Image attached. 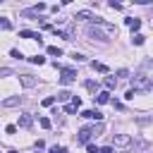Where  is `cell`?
<instances>
[{
  "mask_svg": "<svg viewBox=\"0 0 153 153\" xmlns=\"http://www.w3.org/2000/svg\"><path fill=\"white\" fill-rule=\"evenodd\" d=\"M151 60H146L143 62V69L141 72H136L134 74V79H131V84H134V91H151Z\"/></svg>",
  "mask_w": 153,
  "mask_h": 153,
  "instance_id": "1",
  "label": "cell"
},
{
  "mask_svg": "<svg viewBox=\"0 0 153 153\" xmlns=\"http://www.w3.org/2000/svg\"><path fill=\"white\" fill-rule=\"evenodd\" d=\"M55 67H57V69H62V74H60V84H65V86H67V84H72V81L76 79V72H74V69H69V67H60L57 62H55Z\"/></svg>",
  "mask_w": 153,
  "mask_h": 153,
  "instance_id": "2",
  "label": "cell"
},
{
  "mask_svg": "<svg viewBox=\"0 0 153 153\" xmlns=\"http://www.w3.org/2000/svg\"><path fill=\"white\" fill-rule=\"evenodd\" d=\"M112 143L120 146V148H124V146L131 143V136H129V134H115V136H112Z\"/></svg>",
  "mask_w": 153,
  "mask_h": 153,
  "instance_id": "3",
  "label": "cell"
},
{
  "mask_svg": "<svg viewBox=\"0 0 153 153\" xmlns=\"http://www.w3.org/2000/svg\"><path fill=\"white\" fill-rule=\"evenodd\" d=\"M81 117H84V120H96V122H100V120H103V112H100V110H84Z\"/></svg>",
  "mask_w": 153,
  "mask_h": 153,
  "instance_id": "4",
  "label": "cell"
},
{
  "mask_svg": "<svg viewBox=\"0 0 153 153\" xmlns=\"http://www.w3.org/2000/svg\"><path fill=\"white\" fill-rule=\"evenodd\" d=\"M79 108H81V100L74 96V98H72V103H69V105H65V112H67V115H72V112H76Z\"/></svg>",
  "mask_w": 153,
  "mask_h": 153,
  "instance_id": "5",
  "label": "cell"
},
{
  "mask_svg": "<svg viewBox=\"0 0 153 153\" xmlns=\"http://www.w3.org/2000/svg\"><path fill=\"white\" fill-rule=\"evenodd\" d=\"M96 103H100V105H105V103H110V91H98L96 96Z\"/></svg>",
  "mask_w": 153,
  "mask_h": 153,
  "instance_id": "6",
  "label": "cell"
},
{
  "mask_svg": "<svg viewBox=\"0 0 153 153\" xmlns=\"http://www.w3.org/2000/svg\"><path fill=\"white\" fill-rule=\"evenodd\" d=\"M124 24H127L131 31H139V29H141V19H136V17H129V19H124Z\"/></svg>",
  "mask_w": 153,
  "mask_h": 153,
  "instance_id": "7",
  "label": "cell"
},
{
  "mask_svg": "<svg viewBox=\"0 0 153 153\" xmlns=\"http://www.w3.org/2000/svg\"><path fill=\"white\" fill-rule=\"evenodd\" d=\"M19 81H22L26 88H33V86H36V79H33L31 74H22V76H19Z\"/></svg>",
  "mask_w": 153,
  "mask_h": 153,
  "instance_id": "8",
  "label": "cell"
},
{
  "mask_svg": "<svg viewBox=\"0 0 153 153\" xmlns=\"http://www.w3.org/2000/svg\"><path fill=\"white\" fill-rule=\"evenodd\" d=\"M22 103V98L19 96H10V98H5L2 100V108H14V105H19Z\"/></svg>",
  "mask_w": 153,
  "mask_h": 153,
  "instance_id": "9",
  "label": "cell"
},
{
  "mask_svg": "<svg viewBox=\"0 0 153 153\" xmlns=\"http://www.w3.org/2000/svg\"><path fill=\"white\" fill-rule=\"evenodd\" d=\"M19 127H24V129H29L31 124H33V117L31 115H19V122H17Z\"/></svg>",
  "mask_w": 153,
  "mask_h": 153,
  "instance_id": "10",
  "label": "cell"
},
{
  "mask_svg": "<svg viewBox=\"0 0 153 153\" xmlns=\"http://www.w3.org/2000/svg\"><path fill=\"white\" fill-rule=\"evenodd\" d=\"M19 36H22V38H36V41L41 43V36H38L36 31H29V29H22V31H19Z\"/></svg>",
  "mask_w": 153,
  "mask_h": 153,
  "instance_id": "11",
  "label": "cell"
},
{
  "mask_svg": "<svg viewBox=\"0 0 153 153\" xmlns=\"http://www.w3.org/2000/svg\"><path fill=\"white\" fill-rule=\"evenodd\" d=\"M86 33H88L91 38H96V41H105V36H103V31H98V29H93V26H91V29H88Z\"/></svg>",
  "mask_w": 153,
  "mask_h": 153,
  "instance_id": "12",
  "label": "cell"
},
{
  "mask_svg": "<svg viewBox=\"0 0 153 153\" xmlns=\"http://www.w3.org/2000/svg\"><path fill=\"white\" fill-rule=\"evenodd\" d=\"M88 139H91V131L84 127V129L79 131V139H76V141H79V143H88Z\"/></svg>",
  "mask_w": 153,
  "mask_h": 153,
  "instance_id": "13",
  "label": "cell"
},
{
  "mask_svg": "<svg viewBox=\"0 0 153 153\" xmlns=\"http://www.w3.org/2000/svg\"><path fill=\"white\" fill-rule=\"evenodd\" d=\"M88 131H91V136H98L100 131H103V122H98V124H91V127H86Z\"/></svg>",
  "mask_w": 153,
  "mask_h": 153,
  "instance_id": "14",
  "label": "cell"
},
{
  "mask_svg": "<svg viewBox=\"0 0 153 153\" xmlns=\"http://www.w3.org/2000/svg\"><path fill=\"white\" fill-rule=\"evenodd\" d=\"M131 43H134V45H143V43H146V36H143V33H134V36H131Z\"/></svg>",
  "mask_w": 153,
  "mask_h": 153,
  "instance_id": "15",
  "label": "cell"
},
{
  "mask_svg": "<svg viewBox=\"0 0 153 153\" xmlns=\"http://www.w3.org/2000/svg\"><path fill=\"white\" fill-rule=\"evenodd\" d=\"M91 67L96 69V72H103V74H108L110 69H108V65H103V62H91Z\"/></svg>",
  "mask_w": 153,
  "mask_h": 153,
  "instance_id": "16",
  "label": "cell"
},
{
  "mask_svg": "<svg viewBox=\"0 0 153 153\" xmlns=\"http://www.w3.org/2000/svg\"><path fill=\"white\" fill-rule=\"evenodd\" d=\"M105 86H108V91H112V88L117 86V79H115V76H105Z\"/></svg>",
  "mask_w": 153,
  "mask_h": 153,
  "instance_id": "17",
  "label": "cell"
},
{
  "mask_svg": "<svg viewBox=\"0 0 153 153\" xmlns=\"http://www.w3.org/2000/svg\"><path fill=\"white\" fill-rule=\"evenodd\" d=\"M84 86H86L88 91H96V93H98V81H93V79H88V81H84Z\"/></svg>",
  "mask_w": 153,
  "mask_h": 153,
  "instance_id": "18",
  "label": "cell"
},
{
  "mask_svg": "<svg viewBox=\"0 0 153 153\" xmlns=\"http://www.w3.org/2000/svg\"><path fill=\"white\" fill-rule=\"evenodd\" d=\"M74 19H88V22H93V14H91V12H76Z\"/></svg>",
  "mask_w": 153,
  "mask_h": 153,
  "instance_id": "19",
  "label": "cell"
},
{
  "mask_svg": "<svg viewBox=\"0 0 153 153\" xmlns=\"http://www.w3.org/2000/svg\"><path fill=\"white\" fill-rule=\"evenodd\" d=\"M48 55H53V57H60V55H62V50H60L57 45H50V48H48Z\"/></svg>",
  "mask_w": 153,
  "mask_h": 153,
  "instance_id": "20",
  "label": "cell"
},
{
  "mask_svg": "<svg viewBox=\"0 0 153 153\" xmlns=\"http://www.w3.org/2000/svg\"><path fill=\"white\" fill-rule=\"evenodd\" d=\"M53 103H55V96H45V98L41 100V105H45V108H50Z\"/></svg>",
  "mask_w": 153,
  "mask_h": 153,
  "instance_id": "21",
  "label": "cell"
},
{
  "mask_svg": "<svg viewBox=\"0 0 153 153\" xmlns=\"http://www.w3.org/2000/svg\"><path fill=\"white\" fill-rule=\"evenodd\" d=\"M38 124H41L43 129H50V127H53V122H50L48 117H41V120H38Z\"/></svg>",
  "mask_w": 153,
  "mask_h": 153,
  "instance_id": "22",
  "label": "cell"
},
{
  "mask_svg": "<svg viewBox=\"0 0 153 153\" xmlns=\"http://www.w3.org/2000/svg\"><path fill=\"white\" fill-rule=\"evenodd\" d=\"M29 62H33V65H43V62H45V57H41V55H33V57H29Z\"/></svg>",
  "mask_w": 153,
  "mask_h": 153,
  "instance_id": "23",
  "label": "cell"
},
{
  "mask_svg": "<svg viewBox=\"0 0 153 153\" xmlns=\"http://www.w3.org/2000/svg\"><path fill=\"white\" fill-rule=\"evenodd\" d=\"M72 60H74V62H84L86 55H81V53H72Z\"/></svg>",
  "mask_w": 153,
  "mask_h": 153,
  "instance_id": "24",
  "label": "cell"
},
{
  "mask_svg": "<svg viewBox=\"0 0 153 153\" xmlns=\"http://www.w3.org/2000/svg\"><path fill=\"white\" fill-rule=\"evenodd\" d=\"M69 96H72V93H69V91H60V93H57V96H55V98H57V100H67V98H69Z\"/></svg>",
  "mask_w": 153,
  "mask_h": 153,
  "instance_id": "25",
  "label": "cell"
},
{
  "mask_svg": "<svg viewBox=\"0 0 153 153\" xmlns=\"http://www.w3.org/2000/svg\"><path fill=\"white\" fill-rule=\"evenodd\" d=\"M10 55H12V57H14V60H22V57H24V55H22V53H19V50H17V48H12V50H10Z\"/></svg>",
  "mask_w": 153,
  "mask_h": 153,
  "instance_id": "26",
  "label": "cell"
},
{
  "mask_svg": "<svg viewBox=\"0 0 153 153\" xmlns=\"http://www.w3.org/2000/svg\"><path fill=\"white\" fill-rule=\"evenodd\" d=\"M12 24H10V19H5V17H0V29H10Z\"/></svg>",
  "mask_w": 153,
  "mask_h": 153,
  "instance_id": "27",
  "label": "cell"
},
{
  "mask_svg": "<svg viewBox=\"0 0 153 153\" xmlns=\"http://www.w3.org/2000/svg\"><path fill=\"white\" fill-rule=\"evenodd\" d=\"M86 151H88V153H98V146H96V143H86Z\"/></svg>",
  "mask_w": 153,
  "mask_h": 153,
  "instance_id": "28",
  "label": "cell"
},
{
  "mask_svg": "<svg viewBox=\"0 0 153 153\" xmlns=\"http://www.w3.org/2000/svg\"><path fill=\"white\" fill-rule=\"evenodd\" d=\"M5 131H7V134H17V124H7Z\"/></svg>",
  "mask_w": 153,
  "mask_h": 153,
  "instance_id": "29",
  "label": "cell"
},
{
  "mask_svg": "<svg viewBox=\"0 0 153 153\" xmlns=\"http://www.w3.org/2000/svg\"><path fill=\"white\" fill-rule=\"evenodd\" d=\"M134 96H136V91L131 88V91H127V96H124V98H127V100H134Z\"/></svg>",
  "mask_w": 153,
  "mask_h": 153,
  "instance_id": "30",
  "label": "cell"
},
{
  "mask_svg": "<svg viewBox=\"0 0 153 153\" xmlns=\"http://www.w3.org/2000/svg\"><path fill=\"white\" fill-rule=\"evenodd\" d=\"M50 153H67V151H65V148H60V146H53V148H50Z\"/></svg>",
  "mask_w": 153,
  "mask_h": 153,
  "instance_id": "31",
  "label": "cell"
},
{
  "mask_svg": "<svg viewBox=\"0 0 153 153\" xmlns=\"http://www.w3.org/2000/svg\"><path fill=\"white\" fill-rule=\"evenodd\" d=\"M98 153H112V146H105V148H98Z\"/></svg>",
  "mask_w": 153,
  "mask_h": 153,
  "instance_id": "32",
  "label": "cell"
},
{
  "mask_svg": "<svg viewBox=\"0 0 153 153\" xmlns=\"http://www.w3.org/2000/svg\"><path fill=\"white\" fill-rule=\"evenodd\" d=\"M7 153H19V151H14V148H12V151H7Z\"/></svg>",
  "mask_w": 153,
  "mask_h": 153,
  "instance_id": "33",
  "label": "cell"
}]
</instances>
